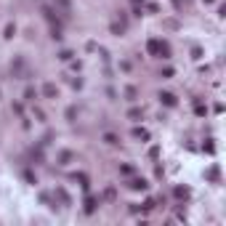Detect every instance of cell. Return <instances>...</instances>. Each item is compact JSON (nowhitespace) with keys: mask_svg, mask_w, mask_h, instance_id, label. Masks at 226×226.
Instances as JSON below:
<instances>
[{"mask_svg":"<svg viewBox=\"0 0 226 226\" xmlns=\"http://www.w3.org/2000/svg\"><path fill=\"white\" fill-rule=\"evenodd\" d=\"M160 98H162V101H165V104H175V101H173V96H170V93H162V96H160Z\"/></svg>","mask_w":226,"mask_h":226,"instance_id":"6da1fadb","label":"cell"}]
</instances>
